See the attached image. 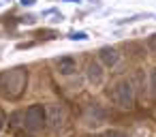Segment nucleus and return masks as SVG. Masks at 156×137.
<instances>
[{
    "mask_svg": "<svg viewBox=\"0 0 156 137\" xmlns=\"http://www.w3.org/2000/svg\"><path fill=\"white\" fill-rule=\"evenodd\" d=\"M28 84V69L26 67H15L7 73L0 75V92L9 99H17Z\"/></svg>",
    "mask_w": 156,
    "mask_h": 137,
    "instance_id": "nucleus-1",
    "label": "nucleus"
},
{
    "mask_svg": "<svg viewBox=\"0 0 156 137\" xmlns=\"http://www.w3.org/2000/svg\"><path fill=\"white\" fill-rule=\"evenodd\" d=\"M109 96H111V101H113L118 107H122V109H130V107L135 105V88H133L130 79H126V77L115 79V81L111 84Z\"/></svg>",
    "mask_w": 156,
    "mask_h": 137,
    "instance_id": "nucleus-2",
    "label": "nucleus"
},
{
    "mask_svg": "<svg viewBox=\"0 0 156 137\" xmlns=\"http://www.w3.org/2000/svg\"><path fill=\"white\" fill-rule=\"evenodd\" d=\"M45 124H47V111H45V107L41 103L30 105L26 109V114H24V126H26V131L39 133Z\"/></svg>",
    "mask_w": 156,
    "mask_h": 137,
    "instance_id": "nucleus-3",
    "label": "nucleus"
},
{
    "mask_svg": "<svg viewBox=\"0 0 156 137\" xmlns=\"http://www.w3.org/2000/svg\"><path fill=\"white\" fill-rule=\"evenodd\" d=\"M86 77H88V81H90L94 88L103 86V81H105V71H103V64H101L98 60H90V62L86 64Z\"/></svg>",
    "mask_w": 156,
    "mask_h": 137,
    "instance_id": "nucleus-4",
    "label": "nucleus"
},
{
    "mask_svg": "<svg viewBox=\"0 0 156 137\" xmlns=\"http://www.w3.org/2000/svg\"><path fill=\"white\" fill-rule=\"evenodd\" d=\"M118 60H120V54H118V49H115V47L105 45V47H101V49H98V62H101L103 67L113 69V67L118 64Z\"/></svg>",
    "mask_w": 156,
    "mask_h": 137,
    "instance_id": "nucleus-5",
    "label": "nucleus"
},
{
    "mask_svg": "<svg viewBox=\"0 0 156 137\" xmlns=\"http://www.w3.org/2000/svg\"><path fill=\"white\" fill-rule=\"evenodd\" d=\"M45 111H47V122H49V126H51V128H60L62 122H64V111H62V107H60V105H49V107H45Z\"/></svg>",
    "mask_w": 156,
    "mask_h": 137,
    "instance_id": "nucleus-6",
    "label": "nucleus"
},
{
    "mask_svg": "<svg viewBox=\"0 0 156 137\" xmlns=\"http://www.w3.org/2000/svg\"><path fill=\"white\" fill-rule=\"evenodd\" d=\"M56 69H58L60 75H73L77 71V60L73 56H62V58L56 60Z\"/></svg>",
    "mask_w": 156,
    "mask_h": 137,
    "instance_id": "nucleus-7",
    "label": "nucleus"
},
{
    "mask_svg": "<svg viewBox=\"0 0 156 137\" xmlns=\"http://www.w3.org/2000/svg\"><path fill=\"white\" fill-rule=\"evenodd\" d=\"M150 92H152V96L156 99V67L150 71Z\"/></svg>",
    "mask_w": 156,
    "mask_h": 137,
    "instance_id": "nucleus-8",
    "label": "nucleus"
},
{
    "mask_svg": "<svg viewBox=\"0 0 156 137\" xmlns=\"http://www.w3.org/2000/svg\"><path fill=\"white\" fill-rule=\"evenodd\" d=\"M101 137H128V135H124L122 131H118V128H107Z\"/></svg>",
    "mask_w": 156,
    "mask_h": 137,
    "instance_id": "nucleus-9",
    "label": "nucleus"
},
{
    "mask_svg": "<svg viewBox=\"0 0 156 137\" xmlns=\"http://www.w3.org/2000/svg\"><path fill=\"white\" fill-rule=\"evenodd\" d=\"M145 45H147V49H150L152 54H156V32L147 37V41H145Z\"/></svg>",
    "mask_w": 156,
    "mask_h": 137,
    "instance_id": "nucleus-10",
    "label": "nucleus"
},
{
    "mask_svg": "<svg viewBox=\"0 0 156 137\" xmlns=\"http://www.w3.org/2000/svg\"><path fill=\"white\" fill-rule=\"evenodd\" d=\"M71 39H73V41H86V39H88V34H86V32H73V34H71Z\"/></svg>",
    "mask_w": 156,
    "mask_h": 137,
    "instance_id": "nucleus-11",
    "label": "nucleus"
},
{
    "mask_svg": "<svg viewBox=\"0 0 156 137\" xmlns=\"http://www.w3.org/2000/svg\"><path fill=\"white\" fill-rule=\"evenodd\" d=\"M5 122H7V116H5V111H2V109H0V131H2Z\"/></svg>",
    "mask_w": 156,
    "mask_h": 137,
    "instance_id": "nucleus-12",
    "label": "nucleus"
},
{
    "mask_svg": "<svg viewBox=\"0 0 156 137\" xmlns=\"http://www.w3.org/2000/svg\"><path fill=\"white\" fill-rule=\"evenodd\" d=\"M22 5H26V7H30V5H34V0H22Z\"/></svg>",
    "mask_w": 156,
    "mask_h": 137,
    "instance_id": "nucleus-13",
    "label": "nucleus"
}]
</instances>
